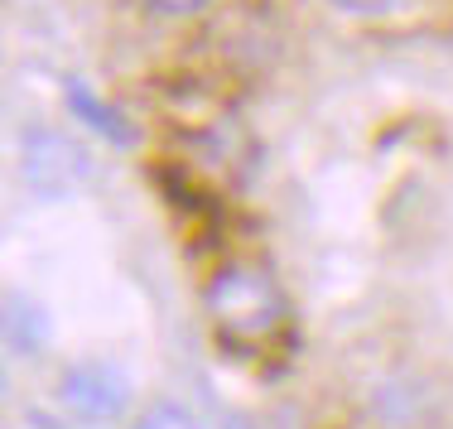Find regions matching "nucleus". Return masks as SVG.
Masks as SVG:
<instances>
[{
    "instance_id": "f257e3e1",
    "label": "nucleus",
    "mask_w": 453,
    "mask_h": 429,
    "mask_svg": "<svg viewBox=\"0 0 453 429\" xmlns=\"http://www.w3.org/2000/svg\"><path fill=\"white\" fill-rule=\"evenodd\" d=\"M203 309L208 324L218 328L222 342L232 348H271L289 324V299L280 280L256 261H226L212 271L208 289H203Z\"/></svg>"
},
{
    "instance_id": "f03ea898",
    "label": "nucleus",
    "mask_w": 453,
    "mask_h": 429,
    "mask_svg": "<svg viewBox=\"0 0 453 429\" xmlns=\"http://www.w3.org/2000/svg\"><path fill=\"white\" fill-rule=\"evenodd\" d=\"M19 179L39 203L78 198L92 184V149L63 126H25V135H19Z\"/></svg>"
},
{
    "instance_id": "7ed1b4c3",
    "label": "nucleus",
    "mask_w": 453,
    "mask_h": 429,
    "mask_svg": "<svg viewBox=\"0 0 453 429\" xmlns=\"http://www.w3.org/2000/svg\"><path fill=\"white\" fill-rule=\"evenodd\" d=\"M53 401H58V410L73 425H96V429L121 425L135 410V381L126 367H116L106 357H82V362H68L58 372Z\"/></svg>"
},
{
    "instance_id": "20e7f679",
    "label": "nucleus",
    "mask_w": 453,
    "mask_h": 429,
    "mask_svg": "<svg viewBox=\"0 0 453 429\" xmlns=\"http://www.w3.org/2000/svg\"><path fill=\"white\" fill-rule=\"evenodd\" d=\"M63 96H68V111L82 116V126H92V131L106 135L111 145H131V141H135V131L126 126V116L116 111L111 102H102V96H96L88 82L68 78V82H63Z\"/></svg>"
},
{
    "instance_id": "39448f33",
    "label": "nucleus",
    "mask_w": 453,
    "mask_h": 429,
    "mask_svg": "<svg viewBox=\"0 0 453 429\" xmlns=\"http://www.w3.org/2000/svg\"><path fill=\"white\" fill-rule=\"evenodd\" d=\"M0 324H5V338L15 342L19 352H39L49 342V309H39L35 299L10 295L0 304Z\"/></svg>"
},
{
    "instance_id": "423d86ee",
    "label": "nucleus",
    "mask_w": 453,
    "mask_h": 429,
    "mask_svg": "<svg viewBox=\"0 0 453 429\" xmlns=\"http://www.w3.org/2000/svg\"><path fill=\"white\" fill-rule=\"evenodd\" d=\"M135 429H198V420H193V410L179 401H155L135 415Z\"/></svg>"
},
{
    "instance_id": "0eeeda50",
    "label": "nucleus",
    "mask_w": 453,
    "mask_h": 429,
    "mask_svg": "<svg viewBox=\"0 0 453 429\" xmlns=\"http://www.w3.org/2000/svg\"><path fill=\"white\" fill-rule=\"evenodd\" d=\"M328 5H338L342 15H386V10L401 5V0H328Z\"/></svg>"
},
{
    "instance_id": "6e6552de",
    "label": "nucleus",
    "mask_w": 453,
    "mask_h": 429,
    "mask_svg": "<svg viewBox=\"0 0 453 429\" xmlns=\"http://www.w3.org/2000/svg\"><path fill=\"white\" fill-rule=\"evenodd\" d=\"M150 10H159V15H198V10H208L212 0H145Z\"/></svg>"
},
{
    "instance_id": "1a4fd4ad",
    "label": "nucleus",
    "mask_w": 453,
    "mask_h": 429,
    "mask_svg": "<svg viewBox=\"0 0 453 429\" xmlns=\"http://www.w3.org/2000/svg\"><path fill=\"white\" fill-rule=\"evenodd\" d=\"M0 386H5V362H0Z\"/></svg>"
},
{
    "instance_id": "9d476101",
    "label": "nucleus",
    "mask_w": 453,
    "mask_h": 429,
    "mask_svg": "<svg viewBox=\"0 0 453 429\" xmlns=\"http://www.w3.org/2000/svg\"><path fill=\"white\" fill-rule=\"evenodd\" d=\"M226 429H251V425H226Z\"/></svg>"
}]
</instances>
